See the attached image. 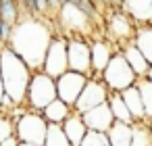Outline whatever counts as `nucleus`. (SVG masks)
<instances>
[{"instance_id":"obj_17","label":"nucleus","mask_w":152,"mask_h":146,"mask_svg":"<svg viewBox=\"0 0 152 146\" xmlns=\"http://www.w3.org/2000/svg\"><path fill=\"white\" fill-rule=\"evenodd\" d=\"M121 96H123V100H125V104H127V109H129L133 121H135V123H144V121H146V113H144V102H142V96H140L137 86H133V88L121 92Z\"/></svg>"},{"instance_id":"obj_24","label":"nucleus","mask_w":152,"mask_h":146,"mask_svg":"<svg viewBox=\"0 0 152 146\" xmlns=\"http://www.w3.org/2000/svg\"><path fill=\"white\" fill-rule=\"evenodd\" d=\"M44 146H71L69 138L63 131V125H50L48 123V131H46Z\"/></svg>"},{"instance_id":"obj_7","label":"nucleus","mask_w":152,"mask_h":146,"mask_svg":"<svg viewBox=\"0 0 152 146\" xmlns=\"http://www.w3.org/2000/svg\"><path fill=\"white\" fill-rule=\"evenodd\" d=\"M67 56H69V71L81 73L88 79H92V50L90 44L83 38H69L67 44Z\"/></svg>"},{"instance_id":"obj_13","label":"nucleus","mask_w":152,"mask_h":146,"mask_svg":"<svg viewBox=\"0 0 152 146\" xmlns=\"http://www.w3.org/2000/svg\"><path fill=\"white\" fill-rule=\"evenodd\" d=\"M108 29H110V36L115 40H121V42H127V40L133 42L135 32H137L135 23L131 21V17L127 13H115L110 23H108Z\"/></svg>"},{"instance_id":"obj_10","label":"nucleus","mask_w":152,"mask_h":146,"mask_svg":"<svg viewBox=\"0 0 152 146\" xmlns=\"http://www.w3.org/2000/svg\"><path fill=\"white\" fill-rule=\"evenodd\" d=\"M58 17L61 23L69 29V34H73L71 38H79V34H86V29L90 27V17L83 15L73 2H63Z\"/></svg>"},{"instance_id":"obj_2","label":"nucleus","mask_w":152,"mask_h":146,"mask_svg":"<svg viewBox=\"0 0 152 146\" xmlns=\"http://www.w3.org/2000/svg\"><path fill=\"white\" fill-rule=\"evenodd\" d=\"M0 75H2L4 94L15 104H25L34 71L11 50V46H0Z\"/></svg>"},{"instance_id":"obj_3","label":"nucleus","mask_w":152,"mask_h":146,"mask_svg":"<svg viewBox=\"0 0 152 146\" xmlns=\"http://www.w3.org/2000/svg\"><path fill=\"white\" fill-rule=\"evenodd\" d=\"M56 79L48 77L44 71H36L31 75L29 88H27V98H25V106L29 111L42 113L48 104H52L56 100Z\"/></svg>"},{"instance_id":"obj_14","label":"nucleus","mask_w":152,"mask_h":146,"mask_svg":"<svg viewBox=\"0 0 152 146\" xmlns=\"http://www.w3.org/2000/svg\"><path fill=\"white\" fill-rule=\"evenodd\" d=\"M121 54L125 56L127 65L133 69V73L137 75V79H144L150 71V63L146 61V56L140 52V48L133 44V42H127L123 48H121Z\"/></svg>"},{"instance_id":"obj_4","label":"nucleus","mask_w":152,"mask_h":146,"mask_svg":"<svg viewBox=\"0 0 152 146\" xmlns=\"http://www.w3.org/2000/svg\"><path fill=\"white\" fill-rule=\"evenodd\" d=\"M102 81L108 88V92H117V94H121V92H125V90H129V88H133L137 84V75L127 65V61L121 54V50L115 52V56L110 59L108 67L102 73Z\"/></svg>"},{"instance_id":"obj_12","label":"nucleus","mask_w":152,"mask_h":146,"mask_svg":"<svg viewBox=\"0 0 152 146\" xmlns=\"http://www.w3.org/2000/svg\"><path fill=\"white\" fill-rule=\"evenodd\" d=\"M81 119H83V123H86V127L90 131H102V134H106L113 127V123H115L113 113L108 109V102L100 104V106H96L92 111H88L86 115H81Z\"/></svg>"},{"instance_id":"obj_32","label":"nucleus","mask_w":152,"mask_h":146,"mask_svg":"<svg viewBox=\"0 0 152 146\" xmlns=\"http://www.w3.org/2000/svg\"><path fill=\"white\" fill-rule=\"evenodd\" d=\"M19 146H38V144H25V142H21Z\"/></svg>"},{"instance_id":"obj_33","label":"nucleus","mask_w":152,"mask_h":146,"mask_svg":"<svg viewBox=\"0 0 152 146\" xmlns=\"http://www.w3.org/2000/svg\"><path fill=\"white\" fill-rule=\"evenodd\" d=\"M0 23H2V17H0Z\"/></svg>"},{"instance_id":"obj_21","label":"nucleus","mask_w":152,"mask_h":146,"mask_svg":"<svg viewBox=\"0 0 152 146\" xmlns=\"http://www.w3.org/2000/svg\"><path fill=\"white\" fill-rule=\"evenodd\" d=\"M133 44L140 48V52L146 56V61H148L150 67H152V25L137 27L135 38H133Z\"/></svg>"},{"instance_id":"obj_19","label":"nucleus","mask_w":152,"mask_h":146,"mask_svg":"<svg viewBox=\"0 0 152 146\" xmlns=\"http://www.w3.org/2000/svg\"><path fill=\"white\" fill-rule=\"evenodd\" d=\"M106 136H108L110 146H131V142H133V125L115 121L113 127L106 131Z\"/></svg>"},{"instance_id":"obj_27","label":"nucleus","mask_w":152,"mask_h":146,"mask_svg":"<svg viewBox=\"0 0 152 146\" xmlns=\"http://www.w3.org/2000/svg\"><path fill=\"white\" fill-rule=\"evenodd\" d=\"M15 136V123L11 117H4V115H0V144H2L4 140L13 138Z\"/></svg>"},{"instance_id":"obj_28","label":"nucleus","mask_w":152,"mask_h":146,"mask_svg":"<svg viewBox=\"0 0 152 146\" xmlns=\"http://www.w3.org/2000/svg\"><path fill=\"white\" fill-rule=\"evenodd\" d=\"M83 15H88V17H94L96 15V4L94 2H86V0H79V2H73Z\"/></svg>"},{"instance_id":"obj_20","label":"nucleus","mask_w":152,"mask_h":146,"mask_svg":"<svg viewBox=\"0 0 152 146\" xmlns=\"http://www.w3.org/2000/svg\"><path fill=\"white\" fill-rule=\"evenodd\" d=\"M108 109H110L115 121H119V123H127V125H133V123H135L121 94H117V92H110V94H108Z\"/></svg>"},{"instance_id":"obj_22","label":"nucleus","mask_w":152,"mask_h":146,"mask_svg":"<svg viewBox=\"0 0 152 146\" xmlns=\"http://www.w3.org/2000/svg\"><path fill=\"white\" fill-rule=\"evenodd\" d=\"M0 17L4 23L17 25L21 21V11H19V2L15 0H0Z\"/></svg>"},{"instance_id":"obj_15","label":"nucleus","mask_w":152,"mask_h":146,"mask_svg":"<svg viewBox=\"0 0 152 146\" xmlns=\"http://www.w3.org/2000/svg\"><path fill=\"white\" fill-rule=\"evenodd\" d=\"M121 9H125V13L131 17V21H133V23H140V27H144V25H152V0L123 2Z\"/></svg>"},{"instance_id":"obj_11","label":"nucleus","mask_w":152,"mask_h":146,"mask_svg":"<svg viewBox=\"0 0 152 146\" xmlns=\"http://www.w3.org/2000/svg\"><path fill=\"white\" fill-rule=\"evenodd\" d=\"M90 50H92V71H94L92 79H102L104 69L108 67L110 59H113L115 52H119V50H115L106 40H94V42L90 44Z\"/></svg>"},{"instance_id":"obj_26","label":"nucleus","mask_w":152,"mask_h":146,"mask_svg":"<svg viewBox=\"0 0 152 146\" xmlns=\"http://www.w3.org/2000/svg\"><path fill=\"white\" fill-rule=\"evenodd\" d=\"M81 146H110V142H108V136L102 131H88Z\"/></svg>"},{"instance_id":"obj_1","label":"nucleus","mask_w":152,"mask_h":146,"mask_svg":"<svg viewBox=\"0 0 152 146\" xmlns=\"http://www.w3.org/2000/svg\"><path fill=\"white\" fill-rule=\"evenodd\" d=\"M54 34L50 32L48 23L42 17H21V21L15 25L11 50L36 73L42 71L46 52L50 48Z\"/></svg>"},{"instance_id":"obj_8","label":"nucleus","mask_w":152,"mask_h":146,"mask_svg":"<svg viewBox=\"0 0 152 146\" xmlns=\"http://www.w3.org/2000/svg\"><path fill=\"white\" fill-rule=\"evenodd\" d=\"M108 94H110V92H108V88L104 86L102 79H90L88 86L83 88L79 100H77L75 106H73V113L86 115L88 111H92V109H96V106H100V104H106V102H108Z\"/></svg>"},{"instance_id":"obj_18","label":"nucleus","mask_w":152,"mask_h":146,"mask_svg":"<svg viewBox=\"0 0 152 146\" xmlns=\"http://www.w3.org/2000/svg\"><path fill=\"white\" fill-rule=\"evenodd\" d=\"M42 115H44V119L50 123V125H63L71 115H73V109L69 106V104H65L63 100H54L52 104H48L44 111H42Z\"/></svg>"},{"instance_id":"obj_9","label":"nucleus","mask_w":152,"mask_h":146,"mask_svg":"<svg viewBox=\"0 0 152 146\" xmlns=\"http://www.w3.org/2000/svg\"><path fill=\"white\" fill-rule=\"evenodd\" d=\"M88 77L81 75V73H73V71H67L65 75H61L56 79V96L58 100H63L65 104H69L71 109L75 106V102L79 100L83 88L88 86Z\"/></svg>"},{"instance_id":"obj_6","label":"nucleus","mask_w":152,"mask_h":146,"mask_svg":"<svg viewBox=\"0 0 152 146\" xmlns=\"http://www.w3.org/2000/svg\"><path fill=\"white\" fill-rule=\"evenodd\" d=\"M67 44H69V38H63V36H54L52 42H50V48H48V52H46L42 71H44L48 77H52V79H58L61 75H65V73L69 71Z\"/></svg>"},{"instance_id":"obj_29","label":"nucleus","mask_w":152,"mask_h":146,"mask_svg":"<svg viewBox=\"0 0 152 146\" xmlns=\"http://www.w3.org/2000/svg\"><path fill=\"white\" fill-rule=\"evenodd\" d=\"M19 144H21V142L17 140V136H13V138H9V140H4L0 146H19Z\"/></svg>"},{"instance_id":"obj_23","label":"nucleus","mask_w":152,"mask_h":146,"mask_svg":"<svg viewBox=\"0 0 152 146\" xmlns=\"http://www.w3.org/2000/svg\"><path fill=\"white\" fill-rule=\"evenodd\" d=\"M137 90L144 102V113H146V121H152V81L150 79H137Z\"/></svg>"},{"instance_id":"obj_30","label":"nucleus","mask_w":152,"mask_h":146,"mask_svg":"<svg viewBox=\"0 0 152 146\" xmlns=\"http://www.w3.org/2000/svg\"><path fill=\"white\" fill-rule=\"evenodd\" d=\"M4 98V86H2V75H0V102Z\"/></svg>"},{"instance_id":"obj_31","label":"nucleus","mask_w":152,"mask_h":146,"mask_svg":"<svg viewBox=\"0 0 152 146\" xmlns=\"http://www.w3.org/2000/svg\"><path fill=\"white\" fill-rule=\"evenodd\" d=\"M146 79H150V81H152V67H150V71H148V75H146Z\"/></svg>"},{"instance_id":"obj_5","label":"nucleus","mask_w":152,"mask_h":146,"mask_svg":"<svg viewBox=\"0 0 152 146\" xmlns=\"http://www.w3.org/2000/svg\"><path fill=\"white\" fill-rule=\"evenodd\" d=\"M46 131H48V121L44 119L42 113H36V111H27L15 123V136L19 142H25V144L44 146Z\"/></svg>"},{"instance_id":"obj_25","label":"nucleus","mask_w":152,"mask_h":146,"mask_svg":"<svg viewBox=\"0 0 152 146\" xmlns=\"http://www.w3.org/2000/svg\"><path fill=\"white\" fill-rule=\"evenodd\" d=\"M131 146H152V131L142 123H133V142Z\"/></svg>"},{"instance_id":"obj_16","label":"nucleus","mask_w":152,"mask_h":146,"mask_svg":"<svg viewBox=\"0 0 152 146\" xmlns=\"http://www.w3.org/2000/svg\"><path fill=\"white\" fill-rule=\"evenodd\" d=\"M63 131H65V136L69 138L71 146H81V142H83V138L88 136V131H90V129L86 127V123H83L81 115L73 113V115L63 123Z\"/></svg>"}]
</instances>
